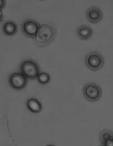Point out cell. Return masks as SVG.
<instances>
[{"label": "cell", "mask_w": 113, "mask_h": 146, "mask_svg": "<svg viewBox=\"0 0 113 146\" xmlns=\"http://www.w3.org/2000/svg\"><path fill=\"white\" fill-rule=\"evenodd\" d=\"M36 78H38V82L42 84H46L50 82V75L46 72H39Z\"/></svg>", "instance_id": "12"}, {"label": "cell", "mask_w": 113, "mask_h": 146, "mask_svg": "<svg viewBox=\"0 0 113 146\" xmlns=\"http://www.w3.org/2000/svg\"><path fill=\"white\" fill-rule=\"evenodd\" d=\"M9 84L11 87L15 90H22L27 84V78L21 72H15L9 77Z\"/></svg>", "instance_id": "5"}, {"label": "cell", "mask_w": 113, "mask_h": 146, "mask_svg": "<svg viewBox=\"0 0 113 146\" xmlns=\"http://www.w3.org/2000/svg\"><path fill=\"white\" fill-rule=\"evenodd\" d=\"M2 30L6 36H13L16 33L17 30V27L16 23L12 21H8L3 24Z\"/></svg>", "instance_id": "10"}, {"label": "cell", "mask_w": 113, "mask_h": 146, "mask_svg": "<svg viewBox=\"0 0 113 146\" xmlns=\"http://www.w3.org/2000/svg\"><path fill=\"white\" fill-rule=\"evenodd\" d=\"M86 66L92 71H98L104 66L103 56L96 51H92L87 54L84 59Z\"/></svg>", "instance_id": "3"}, {"label": "cell", "mask_w": 113, "mask_h": 146, "mask_svg": "<svg viewBox=\"0 0 113 146\" xmlns=\"http://www.w3.org/2000/svg\"><path fill=\"white\" fill-rule=\"evenodd\" d=\"M5 4H6V1H5V0H0V11H2V9H4Z\"/></svg>", "instance_id": "14"}, {"label": "cell", "mask_w": 113, "mask_h": 146, "mask_svg": "<svg viewBox=\"0 0 113 146\" xmlns=\"http://www.w3.org/2000/svg\"><path fill=\"white\" fill-rule=\"evenodd\" d=\"M21 73L27 79H35L39 73V68L36 62L33 60H25L21 65Z\"/></svg>", "instance_id": "4"}, {"label": "cell", "mask_w": 113, "mask_h": 146, "mask_svg": "<svg viewBox=\"0 0 113 146\" xmlns=\"http://www.w3.org/2000/svg\"><path fill=\"white\" fill-rule=\"evenodd\" d=\"M56 33L55 27L51 24L39 25V29L34 36V40L39 46H46L55 40Z\"/></svg>", "instance_id": "1"}, {"label": "cell", "mask_w": 113, "mask_h": 146, "mask_svg": "<svg viewBox=\"0 0 113 146\" xmlns=\"http://www.w3.org/2000/svg\"><path fill=\"white\" fill-rule=\"evenodd\" d=\"M46 146H55V145H46Z\"/></svg>", "instance_id": "16"}, {"label": "cell", "mask_w": 113, "mask_h": 146, "mask_svg": "<svg viewBox=\"0 0 113 146\" xmlns=\"http://www.w3.org/2000/svg\"><path fill=\"white\" fill-rule=\"evenodd\" d=\"M2 20H3V13H2V11H0V23L2 22Z\"/></svg>", "instance_id": "15"}, {"label": "cell", "mask_w": 113, "mask_h": 146, "mask_svg": "<svg viewBox=\"0 0 113 146\" xmlns=\"http://www.w3.org/2000/svg\"><path fill=\"white\" fill-rule=\"evenodd\" d=\"M78 37L82 40H88L93 36V29L86 25H82L78 27L76 30Z\"/></svg>", "instance_id": "8"}, {"label": "cell", "mask_w": 113, "mask_h": 146, "mask_svg": "<svg viewBox=\"0 0 113 146\" xmlns=\"http://www.w3.org/2000/svg\"><path fill=\"white\" fill-rule=\"evenodd\" d=\"M27 107L31 112L39 113L42 111V106L39 100L35 98L29 99L27 102Z\"/></svg>", "instance_id": "9"}, {"label": "cell", "mask_w": 113, "mask_h": 146, "mask_svg": "<svg viewBox=\"0 0 113 146\" xmlns=\"http://www.w3.org/2000/svg\"><path fill=\"white\" fill-rule=\"evenodd\" d=\"M99 138L102 144H103L106 140L108 139H113L112 132L109 130V129H103L100 133Z\"/></svg>", "instance_id": "11"}, {"label": "cell", "mask_w": 113, "mask_h": 146, "mask_svg": "<svg viewBox=\"0 0 113 146\" xmlns=\"http://www.w3.org/2000/svg\"><path fill=\"white\" fill-rule=\"evenodd\" d=\"M39 27V23L35 20L27 19L22 23V32L28 38H34Z\"/></svg>", "instance_id": "6"}, {"label": "cell", "mask_w": 113, "mask_h": 146, "mask_svg": "<svg viewBox=\"0 0 113 146\" xmlns=\"http://www.w3.org/2000/svg\"><path fill=\"white\" fill-rule=\"evenodd\" d=\"M102 146H113V139H108L102 144Z\"/></svg>", "instance_id": "13"}, {"label": "cell", "mask_w": 113, "mask_h": 146, "mask_svg": "<svg viewBox=\"0 0 113 146\" xmlns=\"http://www.w3.org/2000/svg\"><path fill=\"white\" fill-rule=\"evenodd\" d=\"M85 17L90 23H98L103 20V12L97 6H92L88 8L86 11Z\"/></svg>", "instance_id": "7"}, {"label": "cell", "mask_w": 113, "mask_h": 146, "mask_svg": "<svg viewBox=\"0 0 113 146\" xmlns=\"http://www.w3.org/2000/svg\"><path fill=\"white\" fill-rule=\"evenodd\" d=\"M82 94L84 98L89 102H96L101 98L103 91L97 84L90 82L83 87Z\"/></svg>", "instance_id": "2"}]
</instances>
